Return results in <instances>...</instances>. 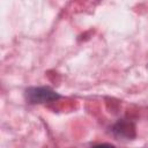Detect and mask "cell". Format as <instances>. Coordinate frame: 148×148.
Here are the masks:
<instances>
[{
	"mask_svg": "<svg viewBox=\"0 0 148 148\" xmlns=\"http://www.w3.org/2000/svg\"><path fill=\"white\" fill-rule=\"evenodd\" d=\"M113 133L117 136H120V138L132 139L135 135V127H134V125L131 121L119 120L113 126Z\"/></svg>",
	"mask_w": 148,
	"mask_h": 148,
	"instance_id": "2",
	"label": "cell"
},
{
	"mask_svg": "<svg viewBox=\"0 0 148 148\" xmlns=\"http://www.w3.org/2000/svg\"><path fill=\"white\" fill-rule=\"evenodd\" d=\"M91 148H114L112 145H109V143H101V145H96Z\"/></svg>",
	"mask_w": 148,
	"mask_h": 148,
	"instance_id": "3",
	"label": "cell"
},
{
	"mask_svg": "<svg viewBox=\"0 0 148 148\" xmlns=\"http://www.w3.org/2000/svg\"><path fill=\"white\" fill-rule=\"evenodd\" d=\"M60 96L49 87H32L27 89L25 98L28 102L32 104L47 103L58 99Z\"/></svg>",
	"mask_w": 148,
	"mask_h": 148,
	"instance_id": "1",
	"label": "cell"
}]
</instances>
